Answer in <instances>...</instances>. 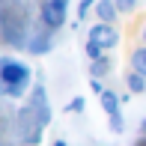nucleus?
Instances as JSON below:
<instances>
[{
	"label": "nucleus",
	"instance_id": "20e7f679",
	"mask_svg": "<svg viewBox=\"0 0 146 146\" xmlns=\"http://www.w3.org/2000/svg\"><path fill=\"white\" fill-rule=\"evenodd\" d=\"M96 9H98V18H102L104 24H108V21H113V18H116V6L110 3V0H98V6H96Z\"/></svg>",
	"mask_w": 146,
	"mask_h": 146
},
{
	"label": "nucleus",
	"instance_id": "f03ea898",
	"mask_svg": "<svg viewBox=\"0 0 146 146\" xmlns=\"http://www.w3.org/2000/svg\"><path fill=\"white\" fill-rule=\"evenodd\" d=\"M42 18L48 27H60L66 21V0H48L42 9Z\"/></svg>",
	"mask_w": 146,
	"mask_h": 146
},
{
	"label": "nucleus",
	"instance_id": "f257e3e1",
	"mask_svg": "<svg viewBox=\"0 0 146 146\" xmlns=\"http://www.w3.org/2000/svg\"><path fill=\"white\" fill-rule=\"evenodd\" d=\"M0 78H3V84L9 87V92H18V87H24L30 78L27 66L21 63H12V60H3V66H0Z\"/></svg>",
	"mask_w": 146,
	"mask_h": 146
},
{
	"label": "nucleus",
	"instance_id": "423d86ee",
	"mask_svg": "<svg viewBox=\"0 0 146 146\" xmlns=\"http://www.w3.org/2000/svg\"><path fill=\"white\" fill-rule=\"evenodd\" d=\"M128 87H131V92H143L146 90V75H140V72L128 75Z\"/></svg>",
	"mask_w": 146,
	"mask_h": 146
},
{
	"label": "nucleus",
	"instance_id": "39448f33",
	"mask_svg": "<svg viewBox=\"0 0 146 146\" xmlns=\"http://www.w3.org/2000/svg\"><path fill=\"white\" fill-rule=\"evenodd\" d=\"M102 108L108 110L110 116H116V108H119V102H116V96H113V92H102Z\"/></svg>",
	"mask_w": 146,
	"mask_h": 146
},
{
	"label": "nucleus",
	"instance_id": "9d476101",
	"mask_svg": "<svg viewBox=\"0 0 146 146\" xmlns=\"http://www.w3.org/2000/svg\"><path fill=\"white\" fill-rule=\"evenodd\" d=\"M69 110H84V98H75V102L69 104Z\"/></svg>",
	"mask_w": 146,
	"mask_h": 146
},
{
	"label": "nucleus",
	"instance_id": "0eeeda50",
	"mask_svg": "<svg viewBox=\"0 0 146 146\" xmlns=\"http://www.w3.org/2000/svg\"><path fill=\"white\" fill-rule=\"evenodd\" d=\"M131 63H134V72H140V75H146V48L134 51V57H131Z\"/></svg>",
	"mask_w": 146,
	"mask_h": 146
},
{
	"label": "nucleus",
	"instance_id": "7ed1b4c3",
	"mask_svg": "<svg viewBox=\"0 0 146 146\" xmlns=\"http://www.w3.org/2000/svg\"><path fill=\"white\" fill-rule=\"evenodd\" d=\"M90 39H92V42H98L102 48H113V45L119 42V33L110 27V24L102 21V24H96V27L90 30Z\"/></svg>",
	"mask_w": 146,
	"mask_h": 146
},
{
	"label": "nucleus",
	"instance_id": "6e6552de",
	"mask_svg": "<svg viewBox=\"0 0 146 146\" xmlns=\"http://www.w3.org/2000/svg\"><path fill=\"white\" fill-rule=\"evenodd\" d=\"M102 51H104V48H102V45H98V42H92V39L87 42V54H90L92 60H98V57H102Z\"/></svg>",
	"mask_w": 146,
	"mask_h": 146
},
{
	"label": "nucleus",
	"instance_id": "f8f14e48",
	"mask_svg": "<svg viewBox=\"0 0 146 146\" xmlns=\"http://www.w3.org/2000/svg\"><path fill=\"white\" fill-rule=\"evenodd\" d=\"M143 39H146V30H143Z\"/></svg>",
	"mask_w": 146,
	"mask_h": 146
},
{
	"label": "nucleus",
	"instance_id": "1a4fd4ad",
	"mask_svg": "<svg viewBox=\"0 0 146 146\" xmlns=\"http://www.w3.org/2000/svg\"><path fill=\"white\" fill-rule=\"evenodd\" d=\"M116 6H119V9H122V12H128L131 6H134V0H116Z\"/></svg>",
	"mask_w": 146,
	"mask_h": 146
},
{
	"label": "nucleus",
	"instance_id": "9b49d317",
	"mask_svg": "<svg viewBox=\"0 0 146 146\" xmlns=\"http://www.w3.org/2000/svg\"><path fill=\"white\" fill-rule=\"evenodd\" d=\"M54 146H66V143H63V140H60V143H54Z\"/></svg>",
	"mask_w": 146,
	"mask_h": 146
}]
</instances>
